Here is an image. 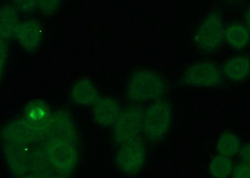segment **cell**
Wrapping results in <instances>:
<instances>
[{
	"label": "cell",
	"instance_id": "6da1fadb",
	"mask_svg": "<svg viewBox=\"0 0 250 178\" xmlns=\"http://www.w3.org/2000/svg\"><path fill=\"white\" fill-rule=\"evenodd\" d=\"M164 81L155 71H136L129 78L127 96L131 101L145 102L160 99L165 92Z\"/></svg>",
	"mask_w": 250,
	"mask_h": 178
},
{
	"label": "cell",
	"instance_id": "7a4b0ae2",
	"mask_svg": "<svg viewBox=\"0 0 250 178\" xmlns=\"http://www.w3.org/2000/svg\"><path fill=\"white\" fill-rule=\"evenodd\" d=\"M225 37L224 25L222 15L214 10L203 20L196 32L195 43L203 52H212L217 50Z\"/></svg>",
	"mask_w": 250,
	"mask_h": 178
},
{
	"label": "cell",
	"instance_id": "3957f363",
	"mask_svg": "<svg viewBox=\"0 0 250 178\" xmlns=\"http://www.w3.org/2000/svg\"><path fill=\"white\" fill-rule=\"evenodd\" d=\"M171 121V109L167 102L154 103L144 114L143 131L150 141L162 139L168 130Z\"/></svg>",
	"mask_w": 250,
	"mask_h": 178
},
{
	"label": "cell",
	"instance_id": "277c9868",
	"mask_svg": "<svg viewBox=\"0 0 250 178\" xmlns=\"http://www.w3.org/2000/svg\"><path fill=\"white\" fill-rule=\"evenodd\" d=\"M144 114L139 108H129L121 113L115 123V141L122 144L135 141L143 130Z\"/></svg>",
	"mask_w": 250,
	"mask_h": 178
},
{
	"label": "cell",
	"instance_id": "5b68a950",
	"mask_svg": "<svg viewBox=\"0 0 250 178\" xmlns=\"http://www.w3.org/2000/svg\"><path fill=\"white\" fill-rule=\"evenodd\" d=\"M182 80L187 85L195 87H216L222 83V76L216 64L200 61L187 69Z\"/></svg>",
	"mask_w": 250,
	"mask_h": 178
},
{
	"label": "cell",
	"instance_id": "8992f818",
	"mask_svg": "<svg viewBox=\"0 0 250 178\" xmlns=\"http://www.w3.org/2000/svg\"><path fill=\"white\" fill-rule=\"evenodd\" d=\"M145 148L138 141L123 144L118 151L116 162L118 168L126 174H135L140 171L145 161Z\"/></svg>",
	"mask_w": 250,
	"mask_h": 178
},
{
	"label": "cell",
	"instance_id": "52a82bcc",
	"mask_svg": "<svg viewBox=\"0 0 250 178\" xmlns=\"http://www.w3.org/2000/svg\"><path fill=\"white\" fill-rule=\"evenodd\" d=\"M46 152L51 164L59 170H70L77 161V155L74 147L62 140L51 142L47 146Z\"/></svg>",
	"mask_w": 250,
	"mask_h": 178
},
{
	"label": "cell",
	"instance_id": "ba28073f",
	"mask_svg": "<svg viewBox=\"0 0 250 178\" xmlns=\"http://www.w3.org/2000/svg\"><path fill=\"white\" fill-rule=\"evenodd\" d=\"M43 35L41 23L35 20L20 23L15 37L22 47L29 52H34L40 45Z\"/></svg>",
	"mask_w": 250,
	"mask_h": 178
},
{
	"label": "cell",
	"instance_id": "9c48e42d",
	"mask_svg": "<svg viewBox=\"0 0 250 178\" xmlns=\"http://www.w3.org/2000/svg\"><path fill=\"white\" fill-rule=\"evenodd\" d=\"M121 114L119 104L112 99L99 100L94 108V117L100 125L109 126L115 124Z\"/></svg>",
	"mask_w": 250,
	"mask_h": 178
},
{
	"label": "cell",
	"instance_id": "30bf717a",
	"mask_svg": "<svg viewBox=\"0 0 250 178\" xmlns=\"http://www.w3.org/2000/svg\"><path fill=\"white\" fill-rule=\"evenodd\" d=\"M223 71L231 81H242L250 74V59L244 56L234 57L225 64Z\"/></svg>",
	"mask_w": 250,
	"mask_h": 178
},
{
	"label": "cell",
	"instance_id": "8fae6325",
	"mask_svg": "<svg viewBox=\"0 0 250 178\" xmlns=\"http://www.w3.org/2000/svg\"><path fill=\"white\" fill-rule=\"evenodd\" d=\"M19 24V17L16 9L10 4H3L0 12V33L1 40L10 39L15 36L16 29Z\"/></svg>",
	"mask_w": 250,
	"mask_h": 178
},
{
	"label": "cell",
	"instance_id": "7c38bea8",
	"mask_svg": "<svg viewBox=\"0 0 250 178\" xmlns=\"http://www.w3.org/2000/svg\"><path fill=\"white\" fill-rule=\"evenodd\" d=\"M225 37L231 47L236 49L244 48L249 44L250 33L243 24L234 23L229 24L225 31Z\"/></svg>",
	"mask_w": 250,
	"mask_h": 178
},
{
	"label": "cell",
	"instance_id": "4fadbf2b",
	"mask_svg": "<svg viewBox=\"0 0 250 178\" xmlns=\"http://www.w3.org/2000/svg\"><path fill=\"white\" fill-rule=\"evenodd\" d=\"M72 97L77 103L88 106L95 103L97 93L93 84L87 80H82L75 84L72 91Z\"/></svg>",
	"mask_w": 250,
	"mask_h": 178
},
{
	"label": "cell",
	"instance_id": "5bb4252c",
	"mask_svg": "<svg viewBox=\"0 0 250 178\" xmlns=\"http://www.w3.org/2000/svg\"><path fill=\"white\" fill-rule=\"evenodd\" d=\"M241 142L237 136L226 133L221 136L217 143V150L221 155L231 157L240 150Z\"/></svg>",
	"mask_w": 250,
	"mask_h": 178
},
{
	"label": "cell",
	"instance_id": "9a60e30c",
	"mask_svg": "<svg viewBox=\"0 0 250 178\" xmlns=\"http://www.w3.org/2000/svg\"><path fill=\"white\" fill-rule=\"evenodd\" d=\"M233 165L229 157L220 155L214 158L209 165L211 176L215 178H227L231 174Z\"/></svg>",
	"mask_w": 250,
	"mask_h": 178
},
{
	"label": "cell",
	"instance_id": "2e32d148",
	"mask_svg": "<svg viewBox=\"0 0 250 178\" xmlns=\"http://www.w3.org/2000/svg\"><path fill=\"white\" fill-rule=\"evenodd\" d=\"M62 0H38V4L44 15H54L61 6Z\"/></svg>",
	"mask_w": 250,
	"mask_h": 178
},
{
	"label": "cell",
	"instance_id": "e0dca14e",
	"mask_svg": "<svg viewBox=\"0 0 250 178\" xmlns=\"http://www.w3.org/2000/svg\"><path fill=\"white\" fill-rule=\"evenodd\" d=\"M15 7L23 13L34 12L39 4L38 0H13Z\"/></svg>",
	"mask_w": 250,
	"mask_h": 178
},
{
	"label": "cell",
	"instance_id": "ac0fdd59",
	"mask_svg": "<svg viewBox=\"0 0 250 178\" xmlns=\"http://www.w3.org/2000/svg\"><path fill=\"white\" fill-rule=\"evenodd\" d=\"M28 115L32 121H38L42 120L46 115L45 107L41 104H35L30 106Z\"/></svg>",
	"mask_w": 250,
	"mask_h": 178
},
{
	"label": "cell",
	"instance_id": "d6986e66",
	"mask_svg": "<svg viewBox=\"0 0 250 178\" xmlns=\"http://www.w3.org/2000/svg\"><path fill=\"white\" fill-rule=\"evenodd\" d=\"M232 177L238 178H250V164L243 162V163L234 167Z\"/></svg>",
	"mask_w": 250,
	"mask_h": 178
},
{
	"label": "cell",
	"instance_id": "ffe728a7",
	"mask_svg": "<svg viewBox=\"0 0 250 178\" xmlns=\"http://www.w3.org/2000/svg\"><path fill=\"white\" fill-rule=\"evenodd\" d=\"M240 157L243 162L250 164V143L240 149Z\"/></svg>",
	"mask_w": 250,
	"mask_h": 178
},
{
	"label": "cell",
	"instance_id": "44dd1931",
	"mask_svg": "<svg viewBox=\"0 0 250 178\" xmlns=\"http://www.w3.org/2000/svg\"><path fill=\"white\" fill-rule=\"evenodd\" d=\"M245 22L249 30H250V7L248 9L246 14H245Z\"/></svg>",
	"mask_w": 250,
	"mask_h": 178
},
{
	"label": "cell",
	"instance_id": "7402d4cb",
	"mask_svg": "<svg viewBox=\"0 0 250 178\" xmlns=\"http://www.w3.org/2000/svg\"><path fill=\"white\" fill-rule=\"evenodd\" d=\"M229 1H234V0H229Z\"/></svg>",
	"mask_w": 250,
	"mask_h": 178
}]
</instances>
